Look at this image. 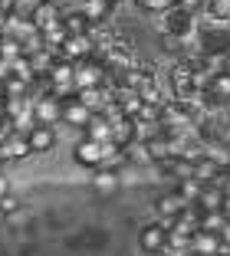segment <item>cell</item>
<instances>
[{
    "label": "cell",
    "instance_id": "6da1fadb",
    "mask_svg": "<svg viewBox=\"0 0 230 256\" xmlns=\"http://www.w3.org/2000/svg\"><path fill=\"white\" fill-rule=\"evenodd\" d=\"M109 76H105V66L99 60H82V62H73V86L76 92L82 89H96V86H102Z\"/></svg>",
    "mask_w": 230,
    "mask_h": 256
},
{
    "label": "cell",
    "instance_id": "7a4b0ae2",
    "mask_svg": "<svg viewBox=\"0 0 230 256\" xmlns=\"http://www.w3.org/2000/svg\"><path fill=\"white\" fill-rule=\"evenodd\" d=\"M194 20H197V16L184 14V10H178V7H171V10L161 14V33H168V36H174V40L184 43L187 36H194Z\"/></svg>",
    "mask_w": 230,
    "mask_h": 256
},
{
    "label": "cell",
    "instance_id": "3957f363",
    "mask_svg": "<svg viewBox=\"0 0 230 256\" xmlns=\"http://www.w3.org/2000/svg\"><path fill=\"white\" fill-rule=\"evenodd\" d=\"M73 10H76V14H79L86 23H89V30H96V26H109L112 10H115V7H109L105 0H76Z\"/></svg>",
    "mask_w": 230,
    "mask_h": 256
},
{
    "label": "cell",
    "instance_id": "277c9868",
    "mask_svg": "<svg viewBox=\"0 0 230 256\" xmlns=\"http://www.w3.org/2000/svg\"><path fill=\"white\" fill-rule=\"evenodd\" d=\"M92 53H96L92 33H79V36H66V43H63V50H60V60L82 62V60H92Z\"/></svg>",
    "mask_w": 230,
    "mask_h": 256
},
{
    "label": "cell",
    "instance_id": "5b68a950",
    "mask_svg": "<svg viewBox=\"0 0 230 256\" xmlns=\"http://www.w3.org/2000/svg\"><path fill=\"white\" fill-rule=\"evenodd\" d=\"M138 246L141 253H164V246H168V226L164 224H145L138 230Z\"/></svg>",
    "mask_w": 230,
    "mask_h": 256
},
{
    "label": "cell",
    "instance_id": "8992f818",
    "mask_svg": "<svg viewBox=\"0 0 230 256\" xmlns=\"http://www.w3.org/2000/svg\"><path fill=\"white\" fill-rule=\"evenodd\" d=\"M73 161L79 168H89V171H96L99 164H102V144H96V142H89V138H76V144H73Z\"/></svg>",
    "mask_w": 230,
    "mask_h": 256
},
{
    "label": "cell",
    "instance_id": "52a82bcc",
    "mask_svg": "<svg viewBox=\"0 0 230 256\" xmlns=\"http://www.w3.org/2000/svg\"><path fill=\"white\" fill-rule=\"evenodd\" d=\"M56 142H60V135H56V128H50V125H33L30 135H27L30 154H46V151L56 148Z\"/></svg>",
    "mask_w": 230,
    "mask_h": 256
},
{
    "label": "cell",
    "instance_id": "ba28073f",
    "mask_svg": "<svg viewBox=\"0 0 230 256\" xmlns=\"http://www.w3.org/2000/svg\"><path fill=\"white\" fill-rule=\"evenodd\" d=\"M30 108H33V122H37V125H50V128L60 125V108H63V102H56L53 96L33 98Z\"/></svg>",
    "mask_w": 230,
    "mask_h": 256
},
{
    "label": "cell",
    "instance_id": "9c48e42d",
    "mask_svg": "<svg viewBox=\"0 0 230 256\" xmlns=\"http://www.w3.org/2000/svg\"><path fill=\"white\" fill-rule=\"evenodd\" d=\"M184 197H181L178 194V190H168V194H161V197H158V200H155V214H158V224H164V226H168L171 224V220H174V217H178V214L181 210H184Z\"/></svg>",
    "mask_w": 230,
    "mask_h": 256
},
{
    "label": "cell",
    "instance_id": "30bf717a",
    "mask_svg": "<svg viewBox=\"0 0 230 256\" xmlns=\"http://www.w3.org/2000/svg\"><path fill=\"white\" fill-rule=\"evenodd\" d=\"M92 118V112L86 106H82L79 98H69V102H63V108H60V125H73V128H86V122Z\"/></svg>",
    "mask_w": 230,
    "mask_h": 256
},
{
    "label": "cell",
    "instance_id": "8fae6325",
    "mask_svg": "<svg viewBox=\"0 0 230 256\" xmlns=\"http://www.w3.org/2000/svg\"><path fill=\"white\" fill-rule=\"evenodd\" d=\"M27 154H30V148H27V138H23V135L7 132V135L0 138V158H4V161H23Z\"/></svg>",
    "mask_w": 230,
    "mask_h": 256
},
{
    "label": "cell",
    "instance_id": "7c38bea8",
    "mask_svg": "<svg viewBox=\"0 0 230 256\" xmlns=\"http://www.w3.org/2000/svg\"><path fill=\"white\" fill-rule=\"evenodd\" d=\"M119 188H122V174L119 171H105V168H96V171H92V190H96V194L112 197Z\"/></svg>",
    "mask_w": 230,
    "mask_h": 256
},
{
    "label": "cell",
    "instance_id": "4fadbf2b",
    "mask_svg": "<svg viewBox=\"0 0 230 256\" xmlns=\"http://www.w3.org/2000/svg\"><path fill=\"white\" fill-rule=\"evenodd\" d=\"M60 20H63V10H56L53 4H46V0H40L33 16H30V23L37 30H46V26H53V23H60Z\"/></svg>",
    "mask_w": 230,
    "mask_h": 256
},
{
    "label": "cell",
    "instance_id": "5bb4252c",
    "mask_svg": "<svg viewBox=\"0 0 230 256\" xmlns=\"http://www.w3.org/2000/svg\"><path fill=\"white\" fill-rule=\"evenodd\" d=\"M109 132H112L109 122H105L102 115H92L79 135H82V138H89V142H96V144H105V142H109Z\"/></svg>",
    "mask_w": 230,
    "mask_h": 256
},
{
    "label": "cell",
    "instance_id": "9a60e30c",
    "mask_svg": "<svg viewBox=\"0 0 230 256\" xmlns=\"http://www.w3.org/2000/svg\"><path fill=\"white\" fill-rule=\"evenodd\" d=\"M217 246H220V240H217V234H207V230H197V234L191 236V253L194 256H214Z\"/></svg>",
    "mask_w": 230,
    "mask_h": 256
},
{
    "label": "cell",
    "instance_id": "2e32d148",
    "mask_svg": "<svg viewBox=\"0 0 230 256\" xmlns=\"http://www.w3.org/2000/svg\"><path fill=\"white\" fill-rule=\"evenodd\" d=\"M200 207V214H210V210H220V204H223V190L214 188V184H204L197 194V200H194Z\"/></svg>",
    "mask_w": 230,
    "mask_h": 256
},
{
    "label": "cell",
    "instance_id": "e0dca14e",
    "mask_svg": "<svg viewBox=\"0 0 230 256\" xmlns=\"http://www.w3.org/2000/svg\"><path fill=\"white\" fill-rule=\"evenodd\" d=\"M204 158L214 161L220 171H230V144H223V142H210V144H204Z\"/></svg>",
    "mask_w": 230,
    "mask_h": 256
},
{
    "label": "cell",
    "instance_id": "ac0fdd59",
    "mask_svg": "<svg viewBox=\"0 0 230 256\" xmlns=\"http://www.w3.org/2000/svg\"><path fill=\"white\" fill-rule=\"evenodd\" d=\"M135 138L132 132V118H119V122H112V132H109V142L112 144H119V148H125L128 142Z\"/></svg>",
    "mask_w": 230,
    "mask_h": 256
},
{
    "label": "cell",
    "instance_id": "d6986e66",
    "mask_svg": "<svg viewBox=\"0 0 230 256\" xmlns=\"http://www.w3.org/2000/svg\"><path fill=\"white\" fill-rule=\"evenodd\" d=\"M122 154H125V164H151V154H148V144L141 142H128L125 148H122Z\"/></svg>",
    "mask_w": 230,
    "mask_h": 256
},
{
    "label": "cell",
    "instance_id": "ffe728a7",
    "mask_svg": "<svg viewBox=\"0 0 230 256\" xmlns=\"http://www.w3.org/2000/svg\"><path fill=\"white\" fill-rule=\"evenodd\" d=\"M27 60H30V69H33V76H46V72L53 69V62L60 60V56L46 53V50H37V53H30Z\"/></svg>",
    "mask_w": 230,
    "mask_h": 256
},
{
    "label": "cell",
    "instance_id": "44dd1931",
    "mask_svg": "<svg viewBox=\"0 0 230 256\" xmlns=\"http://www.w3.org/2000/svg\"><path fill=\"white\" fill-rule=\"evenodd\" d=\"M46 79H50L53 86H66V82H73V62L56 60V62H53V69L46 72Z\"/></svg>",
    "mask_w": 230,
    "mask_h": 256
},
{
    "label": "cell",
    "instance_id": "7402d4cb",
    "mask_svg": "<svg viewBox=\"0 0 230 256\" xmlns=\"http://www.w3.org/2000/svg\"><path fill=\"white\" fill-rule=\"evenodd\" d=\"M63 30H66L69 36H79V33H92V30H89V23L82 20L76 10H73V14H63Z\"/></svg>",
    "mask_w": 230,
    "mask_h": 256
},
{
    "label": "cell",
    "instance_id": "603a6c76",
    "mask_svg": "<svg viewBox=\"0 0 230 256\" xmlns=\"http://www.w3.org/2000/svg\"><path fill=\"white\" fill-rule=\"evenodd\" d=\"M227 224L220 210H210V214H200V230H207V234H220V226Z\"/></svg>",
    "mask_w": 230,
    "mask_h": 256
},
{
    "label": "cell",
    "instance_id": "cb8c5ba5",
    "mask_svg": "<svg viewBox=\"0 0 230 256\" xmlns=\"http://www.w3.org/2000/svg\"><path fill=\"white\" fill-rule=\"evenodd\" d=\"M204 10H207L210 16H217V20L230 23V0H207V4H204Z\"/></svg>",
    "mask_w": 230,
    "mask_h": 256
},
{
    "label": "cell",
    "instance_id": "d4e9b609",
    "mask_svg": "<svg viewBox=\"0 0 230 256\" xmlns=\"http://www.w3.org/2000/svg\"><path fill=\"white\" fill-rule=\"evenodd\" d=\"M40 0H14V10H10V16H17V20H30L33 10H37Z\"/></svg>",
    "mask_w": 230,
    "mask_h": 256
},
{
    "label": "cell",
    "instance_id": "484cf974",
    "mask_svg": "<svg viewBox=\"0 0 230 256\" xmlns=\"http://www.w3.org/2000/svg\"><path fill=\"white\" fill-rule=\"evenodd\" d=\"M200 188H204V184H197L194 178H184V181L178 184V194L184 197L187 204H194V200H197V194H200Z\"/></svg>",
    "mask_w": 230,
    "mask_h": 256
},
{
    "label": "cell",
    "instance_id": "4316f807",
    "mask_svg": "<svg viewBox=\"0 0 230 256\" xmlns=\"http://www.w3.org/2000/svg\"><path fill=\"white\" fill-rule=\"evenodd\" d=\"M145 14H164V10L174 7V0H135Z\"/></svg>",
    "mask_w": 230,
    "mask_h": 256
},
{
    "label": "cell",
    "instance_id": "83f0119b",
    "mask_svg": "<svg viewBox=\"0 0 230 256\" xmlns=\"http://www.w3.org/2000/svg\"><path fill=\"white\" fill-rule=\"evenodd\" d=\"M161 43H164V53H168V56H174V60H181V56H184V43H181V40L161 33Z\"/></svg>",
    "mask_w": 230,
    "mask_h": 256
},
{
    "label": "cell",
    "instance_id": "f1b7e54d",
    "mask_svg": "<svg viewBox=\"0 0 230 256\" xmlns=\"http://www.w3.org/2000/svg\"><path fill=\"white\" fill-rule=\"evenodd\" d=\"M17 210H20V197L17 194H4L0 197V214H4V217H14Z\"/></svg>",
    "mask_w": 230,
    "mask_h": 256
},
{
    "label": "cell",
    "instance_id": "f546056e",
    "mask_svg": "<svg viewBox=\"0 0 230 256\" xmlns=\"http://www.w3.org/2000/svg\"><path fill=\"white\" fill-rule=\"evenodd\" d=\"M204 4H207V0H174V7L184 10V14H191V16H197L200 10H204Z\"/></svg>",
    "mask_w": 230,
    "mask_h": 256
},
{
    "label": "cell",
    "instance_id": "4dcf8cb0",
    "mask_svg": "<svg viewBox=\"0 0 230 256\" xmlns=\"http://www.w3.org/2000/svg\"><path fill=\"white\" fill-rule=\"evenodd\" d=\"M217 240H220L223 246H230V220H227V224L220 226V234H217Z\"/></svg>",
    "mask_w": 230,
    "mask_h": 256
},
{
    "label": "cell",
    "instance_id": "1f68e13d",
    "mask_svg": "<svg viewBox=\"0 0 230 256\" xmlns=\"http://www.w3.org/2000/svg\"><path fill=\"white\" fill-rule=\"evenodd\" d=\"M46 4H53L56 10H69V7L76 4V0H46Z\"/></svg>",
    "mask_w": 230,
    "mask_h": 256
},
{
    "label": "cell",
    "instance_id": "d6a6232c",
    "mask_svg": "<svg viewBox=\"0 0 230 256\" xmlns=\"http://www.w3.org/2000/svg\"><path fill=\"white\" fill-rule=\"evenodd\" d=\"M220 214L230 220V194H223V204H220Z\"/></svg>",
    "mask_w": 230,
    "mask_h": 256
},
{
    "label": "cell",
    "instance_id": "836d02e7",
    "mask_svg": "<svg viewBox=\"0 0 230 256\" xmlns=\"http://www.w3.org/2000/svg\"><path fill=\"white\" fill-rule=\"evenodd\" d=\"M4 194H10V184H7V178L0 174V197H4Z\"/></svg>",
    "mask_w": 230,
    "mask_h": 256
},
{
    "label": "cell",
    "instance_id": "e575fe53",
    "mask_svg": "<svg viewBox=\"0 0 230 256\" xmlns=\"http://www.w3.org/2000/svg\"><path fill=\"white\" fill-rule=\"evenodd\" d=\"M105 4H109V7H119V4H125V0H105Z\"/></svg>",
    "mask_w": 230,
    "mask_h": 256
},
{
    "label": "cell",
    "instance_id": "d590c367",
    "mask_svg": "<svg viewBox=\"0 0 230 256\" xmlns=\"http://www.w3.org/2000/svg\"><path fill=\"white\" fill-rule=\"evenodd\" d=\"M145 256H168V253H145Z\"/></svg>",
    "mask_w": 230,
    "mask_h": 256
},
{
    "label": "cell",
    "instance_id": "8d00e7d4",
    "mask_svg": "<svg viewBox=\"0 0 230 256\" xmlns=\"http://www.w3.org/2000/svg\"><path fill=\"white\" fill-rule=\"evenodd\" d=\"M4 220H7V217H4V214H0V224H4Z\"/></svg>",
    "mask_w": 230,
    "mask_h": 256
},
{
    "label": "cell",
    "instance_id": "74e56055",
    "mask_svg": "<svg viewBox=\"0 0 230 256\" xmlns=\"http://www.w3.org/2000/svg\"><path fill=\"white\" fill-rule=\"evenodd\" d=\"M0 168H4V158H0Z\"/></svg>",
    "mask_w": 230,
    "mask_h": 256
}]
</instances>
